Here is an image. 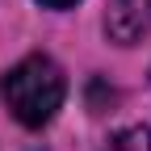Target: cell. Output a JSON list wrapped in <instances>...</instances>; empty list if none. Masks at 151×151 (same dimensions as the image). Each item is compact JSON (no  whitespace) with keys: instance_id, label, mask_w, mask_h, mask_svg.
Returning a JSON list of instances; mask_svg holds the SVG:
<instances>
[{"instance_id":"1","label":"cell","mask_w":151,"mask_h":151,"mask_svg":"<svg viewBox=\"0 0 151 151\" xmlns=\"http://www.w3.org/2000/svg\"><path fill=\"white\" fill-rule=\"evenodd\" d=\"M63 71L55 59H46V55H29V59H21L17 67L4 71V80H0V97H4L9 113L21 126H46L55 113H59L63 105Z\"/></svg>"},{"instance_id":"2","label":"cell","mask_w":151,"mask_h":151,"mask_svg":"<svg viewBox=\"0 0 151 151\" xmlns=\"http://www.w3.org/2000/svg\"><path fill=\"white\" fill-rule=\"evenodd\" d=\"M105 29L113 42H139V38L151 34V0H113L105 13Z\"/></svg>"},{"instance_id":"3","label":"cell","mask_w":151,"mask_h":151,"mask_svg":"<svg viewBox=\"0 0 151 151\" xmlns=\"http://www.w3.org/2000/svg\"><path fill=\"white\" fill-rule=\"evenodd\" d=\"M105 151H151V130L147 126H126L105 143Z\"/></svg>"},{"instance_id":"4","label":"cell","mask_w":151,"mask_h":151,"mask_svg":"<svg viewBox=\"0 0 151 151\" xmlns=\"http://www.w3.org/2000/svg\"><path fill=\"white\" fill-rule=\"evenodd\" d=\"M46 9H67V4H76V0H42Z\"/></svg>"}]
</instances>
